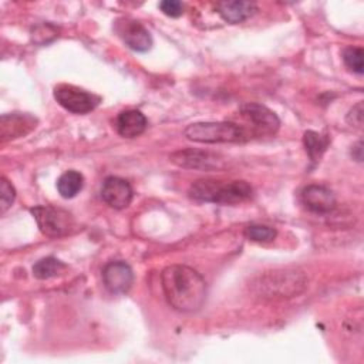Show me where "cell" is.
Returning <instances> with one entry per match:
<instances>
[{"instance_id":"6","label":"cell","mask_w":364,"mask_h":364,"mask_svg":"<svg viewBox=\"0 0 364 364\" xmlns=\"http://www.w3.org/2000/svg\"><path fill=\"white\" fill-rule=\"evenodd\" d=\"M240 117L247 122L246 132L249 138L273 136L279 127L280 119L267 107L257 102H247L240 107Z\"/></svg>"},{"instance_id":"12","label":"cell","mask_w":364,"mask_h":364,"mask_svg":"<svg viewBox=\"0 0 364 364\" xmlns=\"http://www.w3.org/2000/svg\"><path fill=\"white\" fill-rule=\"evenodd\" d=\"M37 125V119L30 114L11 112L3 114L0 118V139L1 142L27 135Z\"/></svg>"},{"instance_id":"1","label":"cell","mask_w":364,"mask_h":364,"mask_svg":"<svg viewBox=\"0 0 364 364\" xmlns=\"http://www.w3.org/2000/svg\"><path fill=\"white\" fill-rule=\"evenodd\" d=\"M161 284L168 304L178 311H196L206 300V283L203 277L189 266H166L161 273Z\"/></svg>"},{"instance_id":"21","label":"cell","mask_w":364,"mask_h":364,"mask_svg":"<svg viewBox=\"0 0 364 364\" xmlns=\"http://www.w3.org/2000/svg\"><path fill=\"white\" fill-rule=\"evenodd\" d=\"M14 198H16L14 186L6 178H1L0 179V212L1 213H4L11 206V203L14 202Z\"/></svg>"},{"instance_id":"19","label":"cell","mask_w":364,"mask_h":364,"mask_svg":"<svg viewBox=\"0 0 364 364\" xmlns=\"http://www.w3.org/2000/svg\"><path fill=\"white\" fill-rule=\"evenodd\" d=\"M243 235L253 242H272L276 237L277 232L276 229L266 225H249L245 228Z\"/></svg>"},{"instance_id":"15","label":"cell","mask_w":364,"mask_h":364,"mask_svg":"<svg viewBox=\"0 0 364 364\" xmlns=\"http://www.w3.org/2000/svg\"><path fill=\"white\" fill-rule=\"evenodd\" d=\"M216 7L219 16L230 24L242 23L257 11V6L253 1H220Z\"/></svg>"},{"instance_id":"17","label":"cell","mask_w":364,"mask_h":364,"mask_svg":"<svg viewBox=\"0 0 364 364\" xmlns=\"http://www.w3.org/2000/svg\"><path fill=\"white\" fill-rule=\"evenodd\" d=\"M303 144H304L309 158L313 162H317V161H320L321 155L327 149L330 139L326 135H321L316 131H306L303 135Z\"/></svg>"},{"instance_id":"2","label":"cell","mask_w":364,"mask_h":364,"mask_svg":"<svg viewBox=\"0 0 364 364\" xmlns=\"http://www.w3.org/2000/svg\"><path fill=\"white\" fill-rule=\"evenodd\" d=\"M189 196L199 202L236 205L252 198L253 189L246 181L199 179L189 186Z\"/></svg>"},{"instance_id":"16","label":"cell","mask_w":364,"mask_h":364,"mask_svg":"<svg viewBox=\"0 0 364 364\" xmlns=\"http://www.w3.org/2000/svg\"><path fill=\"white\" fill-rule=\"evenodd\" d=\"M82 185H84V176L74 169L65 171L57 181L58 193L65 199L74 198L82 189Z\"/></svg>"},{"instance_id":"18","label":"cell","mask_w":364,"mask_h":364,"mask_svg":"<svg viewBox=\"0 0 364 364\" xmlns=\"http://www.w3.org/2000/svg\"><path fill=\"white\" fill-rule=\"evenodd\" d=\"M65 267L67 266L61 260H58L53 256H48V257H43L34 263L33 274L36 279L47 280V279L55 277L60 273H63V270H65Z\"/></svg>"},{"instance_id":"14","label":"cell","mask_w":364,"mask_h":364,"mask_svg":"<svg viewBox=\"0 0 364 364\" xmlns=\"http://www.w3.org/2000/svg\"><path fill=\"white\" fill-rule=\"evenodd\" d=\"M148 125L145 115L138 109H127L118 114L115 127L121 136L136 138L139 136Z\"/></svg>"},{"instance_id":"4","label":"cell","mask_w":364,"mask_h":364,"mask_svg":"<svg viewBox=\"0 0 364 364\" xmlns=\"http://www.w3.org/2000/svg\"><path fill=\"white\" fill-rule=\"evenodd\" d=\"M306 276L297 270H280L264 274L256 284L263 297L287 299L301 293L306 287Z\"/></svg>"},{"instance_id":"13","label":"cell","mask_w":364,"mask_h":364,"mask_svg":"<svg viewBox=\"0 0 364 364\" xmlns=\"http://www.w3.org/2000/svg\"><path fill=\"white\" fill-rule=\"evenodd\" d=\"M301 202L311 212L328 213L336 208L337 199L330 188L313 183L301 191Z\"/></svg>"},{"instance_id":"24","label":"cell","mask_w":364,"mask_h":364,"mask_svg":"<svg viewBox=\"0 0 364 364\" xmlns=\"http://www.w3.org/2000/svg\"><path fill=\"white\" fill-rule=\"evenodd\" d=\"M351 155H353V158H354L355 161H358V162L363 161V142H361V141H358V142L353 146Z\"/></svg>"},{"instance_id":"20","label":"cell","mask_w":364,"mask_h":364,"mask_svg":"<svg viewBox=\"0 0 364 364\" xmlns=\"http://www.w3.org/2000/svg\"><path fill=\"white\" fill-rule=\"evenodd\" d=\"M363 48L361 47H347L343 51L344 64L354 73L363 74Z\"/></svg>"},{"instance_id":"9","label":"cell","mask_w":364,"mask_h":364,"mask_svg":"<svg viewBox=\"0 0 364 364\" xmlns=\"http://www.w3.org/2000/svg\"><path fill=\"white\" fill-rule=\"evenodd\" d=\"M117 34L134 51H148L152 47V37L149 31L136 20L118 18L114 26Z\"/></svg>"},{"instance_id":"10","label":"cell","mask_w":364,"mask_h":364,"mask_svg":"<svg viewBox=\"0 0 364 364\" xmlns=\"http://www.w3.org/2000/svg\"><path fill=\"white\" fill-rule=\"evenodd\" d=\"M102 280L105 287L114 294L127 293L134 282V273L129 264L121 260L109 262L102 269Z\"/></svg>"},{"instance_id":"8","label":"cell","mask_w":364,"mask_h":364,"mask_svg":"<svg viewBox=\"0 0 364 364\" xmlns=\"http://www.w3.org/2000/svg\"><path fill=\"white\" fill-rule=\"evenodd\" d=\"M171 162L186 169H200V171H213L223 168V158L218 154L199 151L193 148H186L173 152L169 156Z\"/></svg>"},{"instance_id":"23","label":"cell","mask_w":364,"mask_h":364,"mask_svg":"<svg viewBox=\"0 0 364 364\" xmlns=\"http://www.w3.org/2000/svg\"><path fill=\"white\" fill-rule=\"evenodd\" d=\"M363 118H364V114H363V101L357 102L347 114V122L351 125V127H355V128H361L363 127Z\"/></svg>"},{"instance_id":"7","label":"cell","mask_w":364,"mask_h":364,"mask_svg":"<svg viewBox=\"0 0 364 364\" xmlns=\"http://www.w3.org/2000/svg\"><path fill=\"white\" fill-rule=\"evenodd\" d=\"M54 98L63 108L73 114H87L101 102L98 95L70 84L57 85L54 88Z\"/></svg>"},{"instance_id":"5","label":"cell","mask_w":364,"mask_h":364,"mask_svg":"<svg viewBox=\"0 0 364 364\" xmlns=\"http://www.w3.org/2000/svg\"><path fill=\"white\" fill-rule=\"evenodd\" d=\"M40 232L48 237H61L75 229L74 218L70 212L53 206H34L30 209Z\"/></svg>"},{"instance_id":"11","label":"cell","mask_w":364,"mask_h":364,"mask_svg":"<svg viewBox=\"0 0 364 364\" xmlns=\"http://www.w3.org/2000/svg\"><path fill=\"white\" fill-rule=\"evenodd\" d=\"M132 195L134 192L129 182L119 176H108L102 182L101 198L114 209L127 208L132 200Z\"/></svg>"},{"instance_id":"22","label":"cell","mask_w":364,"mask_h":364,"mask_svg":"<svg viewBox=\"0 0 364 364\" xmlns=\"http://www.w3.org/2000/svg\"><path fill=\"white\" fill-rule=\"evenodd\" d=\"M159 9L169 17H179L183 14V4L178 0H164L159 3Z\"/></svg>"},{"instance_id":"3","label":"cell","mask_w":364,"mask_h":364,"mask_svg":"<svg viewBox=\"0 0 364 364\" xmlns=\"http://www.w3.org/2000/svg\"><path fill=\"white\" fill-rule=\"evenodd\" d=\"M185 136L191 141L202 144H237L250 139L240 124L230 121L191 124L185 129Z\"/></svg>"}]
</instances>
